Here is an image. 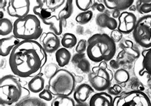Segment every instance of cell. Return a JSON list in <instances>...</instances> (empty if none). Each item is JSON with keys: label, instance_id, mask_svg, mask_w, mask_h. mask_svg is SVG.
Instances as JSON below:
<instances>
[{"label": "cell", "instance_id": "1", "mask_svg": "<svg viewBox=\"0 0 151 106\" xmlns=\"http://www.w3.org/2000/svg\"><path fill=\"white\" fill-rule=\"evenodd\" d=\"M46 62V53L36 40L21 41L15 47L9 57L12 72L21 78H33L40 74Z\"/></svg>", "mask_w": 151, "mask_h": 106}, {"label": "cell", "instance_id": "2", "mask_svg": "<svg viewBox=\"0 0 151 106\" xmlns=\"http://www.w3.org/2000/svg\"><path fill=\"white\" fill-rule=\"evenodd\" d=\"M27 83L21 77L6 75L0 79V104L1 106H20L30 98Z\"/></svg>", "mask_w": 151, "mask_h": 106}, {"label": "cell", "instance_id": "3", "mask_svg": "<svg viewBox=\"0 0 151 106\" xmlns=\"http://www.w3.org/2000/svg\"><path fill=\"white\" fill-rule=\"evenodd\" d=\"M87 55L95 63L110 61L116 53V45L109 35L96 33L87 40Z\"/></svg>", "mask_w": 151, "mask_h": 106}, {"label": "cell", "instance_id": "4", "mask_svg": "<svg viewBox=\"0 0 151 106\" xmlns=\"http://www.w3.org/2000/svg\"><path fill=\"white\" fill-rule=\"evenodd\" d=\"M38 5L33 7V11L42 21L56 17L66 20L73 12V1L70 0H45L37 1Z\"/></svg>", "mask_w": 151, "mask_h": 106}, {"label": "cell", "instance_id": "5", "mask_svg": "<svg viewBox=\"0 0 151 106\" xmlns=\"http://www.w3.org/2000/svg\"><path fill=\"white\" fill-rule=\"evenodd\" d=\"M42 33L40 21L35 15L29 14L14 23L13 33L19 40H36L41 37Z\"/></svg>", "mask_w": 151, "mask_h": 106}, {"label": "cell", "instance_id": "6", "mask_svg": "<svg viewBox=\"0 0 151 106\" xmlns=\"http://www.w3.org/2000/svg\"><path fill=\"white\" fill-rule=\"evenodd\" d=\"M75 76L68 70L59 69L48 81V89L54 96L69 97L75 91Z\"/></svg>", "mask_w": 151, "mask_h": 106}, {"label": "cell", "instance_id": "7", "mask_svg": "<svg viewBox=\"0 0 151 106\" xmlns=\"http://www.w3.org/2000/svg\"><path fill=\"white\" fill-rule=\"evenodd\" d=\"M114 78L112 72L107 67L105 61L94 66L92 72L88 74V80L93 88L99 92H105L110 87Z\"/></svg>", "mask_w": 151, "mask_h": 106}, {"label": "cell", "instance_id": "8", "mask_svg": "<svg viewBox=\"0 0 151 106\" xmlns=\"http://www.w3.org/2000/svg\"><path fill=\"white\" fill-rule=\"evenodd\" d=\"M133 37L142 48H151V15H144L138 19L133 31Z\"/></svg>", "mask_w": 151, "mask_h": 106}, {"label": "cell", "instance_id": "9", "mask_svg": "<svg viewBox=\"0 0 151 106\" xmlns=\"http://www.w3.org/2000/svg\"><path fill=\"white\" fill-rule=\"evenodd\" d=\"M113 106H151V102L146 93L133 90L115 97Z\"/></svg>", "mask_w": 151, "mask_h": 106}, {"label": "cell", "instance_id": "10", "mask_svg": "<svg viewBox=\"0 0 151 106\" xmlns=\"http://www.w3.org/2000/svg\"><path fill=\"white\" fill-rule=\"evenodd\" d=\"M30 10L29 0H10L6 8V12L11 17L22 19L28 15Z\"/></svg>", "mask_w": 151, "mask_h": 106}, {"label": "cell", "instance_id": "11", "mask_svg": "<svg viewBox=\"0 0 151 106\" xmlns=\"http://www.w3.org/2000/svg\"><path fill=\"white\" fill-rule=\"evenodd\" d=\"M135 73L141 77L151 76V48L142 52L135 63Z\"/></svg>", "mask_w": 151, "mask_h": 106}, {"label": "cell", "instance_id": "12", "mask_svg": "<svg viewBox=\"0 0 151 106\" xmlns=\"http://www.w3.org/2000/svg\"><path fill=\"white\" fill-rule=\"evenodd\" d=\"M117 30L122 34H129L134 30L137 22V18L133 13L123 12L119 17Z\"/></svg>", "mask_w": 151, "mask_h": 106}, {"label": "cell", "instance_id": "13", "mask_svg": "<svg viewBox=\"0 0 151 106\" xmlns=\"http://www.w3.org/2000/svg\"><path fill=\"white\" fill-rule=\"evenodd\" d=\"M40 44L45 53H53L59 49L61 41L58 35L53 32H48L42 34L40 37Z\"/></svg>", "mask_w": 151, "mask_h": 106}, {"label": "cell", "instance_id": "14", "mask_svg": "<svg viewBox=\"0 0 151 106\" xmlns=\"http://www.w3.org/2000/svg\"><path fill=\"white\" fill-rule=\"evenodd\" d=\"M94 89L90 84L84 83L78 86L73 92V99L77 104L86 103Z\"/></svg>", "mask_w": 151, "mask_h": 106}, {"label": "cell", "instance_id": "15", "mask_svg": "<svg viewBox=\"0 0 151 106\" xmlns=\"http://www.w3.org/2000/svg\"><path fill=\"white\" fill-rule=\"evenodd\" d=\"M20 42V40L15 35L1 38L0 40V55L1 56L5 57L11 54L12 50L15 46H17Z\"/></svg>", "mask_w": 151, "mask_h": 106}, {"label": "cell", "instance_id": "16", "mask_svg": "<svg viewBox=\"0 0 151 106\" xmlns=\"http://www.w3.org/2000/svg\"><path fill=\"white\" fill-rule=\"evenodd\" d=\"M89 106H113V98L105 92H98L91 96Z\"/></svg>", "mask_w": 151, "mask_h": 106}, {"label": "cell", "instance_id": "17", "mask_svg": "<svg viewBox=\"0 0 151 106\" xmlns=\"http://www.w3.org/2000/svg\"><path fill=\"white\" fill-rule=\"evenodd\" d=\"M134 0H105L103 4L107 9L112 10H125L133 5Z\"/></svg>", "mask_w": 151, "mask_h": 106}, {"label": "cell", "instance_id": "18", "mask_svg": "<svg viewBox=\"0 0 151 106\" xmlns=\"http://www.w3.org/2000/svg\"><path fill=\"white\" fill-rule=\"evenodd\" d=\"M96 22L98 26L103 28H108L110 30H115L118 27V22L116 19H114L112 17L105 13H101L98 14L96 19Z\"/></svg>", "mask_w": 151, "mask_h": 106}, {"label": "cell", "instance_id": "19", "mask_svg": "<svg viewBox=\"0 0 151 106\" xmlns=\"http://www.w3.org/2000/svg\"><path fill=\"white\" fill-rule=\"evenodd\" d=\"M42 21L45 25L50 26V29L58 36L62 34L63 27H66L67 23L66 20L59 19L56 17H51Z\"/></svg>", "mask_w": 151, "mask_h": 106}, {"label": "cell", "instance_id": "20", "mask_svg": "<svg viewBox=\"0 0 151 106\" xmlns=\"http://www.w3.org/2000/svg\"><path fill=\"white\" fill-rule=\"evenodd\" d=\"M45 79L40 74L33 77L28 83L27 88L31 92L33 93H40L44 89L45 87Z\"/></svg>", "mask_w": 151, "mask_h": 106}, {"label": "cell", "instance_id": "21", "mask_svg": "<svg viewBox=\"0 0 151 106\" xmlns=\"http://www.w3.org/2000/svg\"><path fill=\"white\" fill-rule=\"evenodd\" d=\"M55 57L59 67H64L66 65H68L70 63L71 58V54L67 49L62 48L55 52Z\"/></svg>", "mask_w": 151, "mask_h": 106}, {"label": "cell", "instance_id": "22", "mask_svg": "<svg viewBox=\"0 0 151 106\" xmlns=\"http://www.w3.org/2000/svg\"><path fill=\"white\" fill-rule=\"evenodd\" d=\"M114 79L118 84L120 86L125 84L130 79L129 72L126 70L119 69L114 73Z\"/></svg>", "mask_w": 151, "mask_h": 106}, {"label": "cell", "instance_id": "23", "mask_svg": "<svg viewBox=\"0 0 151 106\" xmlns=\"http://www.w3.org/2000/svg\"><path fill=\"white\" fill-rule=\"evenodd\" d=\"M50 106H76L74 99L70 97L58 96L52 100Z\"/></svg>", "mask_w": 151, "mask_h": 106}, {"label": "cell", "instance_id": "24", "mask_svg": "<svg viewBox=\"0 0 151 106\" xmlns=\"http://www.w3.org/2000/svg\"><path fill=\"white\" fill-rule=\"evenodd\" d=\"M61 43L64 48L71 49L77 45V38L73 33H66L63 36Z\"/></svg>", "mask_w": 151, "mask_h": 106}, {"label": "cell", "instance_id": "25", "mask_svg": "<svg viewBox=\"0 0 151 106\" xmlns=\"http://www.w3.org/2000/svg\"><path fill=\"white\" fill-rule=\"evenodd\" d=\"M122 51L124 53H127L131 57L137 58L140 56V52L136 49H133V43L129 40H126L121 45Z\"/></svg>", "mask_w": 151, "mask_h": 106}, {"label": "cell", "instance_id": "26", "mask_svg": "<svg viewBox=\"0 0 151 106\" xmlns=\"http://www.w3.org/2000/svg\"><path fill=\"white\" fill-rule=\"evenodd\" d=\"M14 30V25L10 19L3 18L0 19V35L6 36L10 34Z\"/></svg>", "mask_w": 151, "mask_h": 106}, {"label": "cell", "instance_id": "27", "mask_svg": "<svg viewBox=\"0 0 151 106\" xmlns=\"http://www.w3.org/2000/svg\"><path fill=\"white\" fill-rule=\"evenodd\" d=\"M136 9L141 14L151 12V0H138L137 1Z\"/></svg>", "mask_w": 151, "mask_h": 106}, {"label": "cell", "instance_id": "28", "mask_svg": "<svg viewBox=\"0 0 151 106\" xmlns=\"http://www.w3.org/2000/svg\"><path fill=\"white\" fill-rule=\"evenodd\" d=\"M93 17V13L91 10H88L86 12H82L78 14L75 21L81 25H85L89 22Z\"/></svg>", "mask_w": 151, "mask_h": 106}, {"label": "cell", "instance_id": "29", "mask_svg": "<svg viewBox=\"0 0 151 106\" xmlns=\"http://www.w3.org/2000/svg\"><path fill=\"white\" fill-rule=\"evenodd\" d=\"M59 70L58 65L53 63L45 65L42 69L43 75L48 79L52 77Z\"/></svg>", "mask_w": 151, "mask_h": 106}, {"label": "cell", "instance_id": "30", "mask_svg": "<svg viewBox=\"0 0 151 106\" xmlns=\"http://www.w3.org/2000/svg\"><path fill=\"white\" fill-rule=\"evenodd\" d=\"M20 106H48V105L40 98L30 97Z\"/></svg>", "mask_w": 151, "mask_h": 106}, {"label": "cell", "instance_id": "31", "mask_svg": "<svg viewBox=\"0 0 151 106\" xmlns=\"http://www.w3.org/2000/svg\"><path fill=\"white\" fill-rule=\"evenodd\" d=\"M92 0H77L75 1L76 5L79 10L82 12L89 10V9L93 6Z\"/></svg>", "mask_w": 151, "mask_h": 106}, {"label": "cell", "instance_id": "32", "mask_svg": "<svg viewBox=\"0 0 151 106\" xmlns=\"http://www.w3.org/2000/svg\"><path fill=\"white\" fill-rule=\"evenodd\" d=\"M78 68L80 69L82 72L84 73H89L91 70V64L88 60L86 58L83 59L77 64Z\"/></svg>", "mask_w": 151, "mask_h": 106}, {"label": "cell", "instance_id": "33", "mask_svg": "<svg viewBox=\"0 0 151 106\" xmlns=\"http://www.w3.org/2000/svg\"><path fill=\"white\" fill-rule=\"evenodd\" d=\"M109 94L110 95H114L115 97L120 95V94L122 92V88L121 86H120L118 84H115L112 86H110V87L108 89Z\"/></svg>", "mask_w": 151, "mask_h": 106}, {"label": "cell", "instance_id": "34", "mask_svg": "<svg viewBox=\"0 0 151 106\" xmlns=\"http://www.w3.org/2000/svg\"><path fill=\"white\" fill-rule=\"evenodd\" d=\"M39 98L43 100L49 102L53 100V95L49 89H44L39 93Z\"/></svg>", "mask_w": 151, "mask_h": 106}, {"label": "cell", "instance_id": "35", "mask_svg": "<svg viewBox=\"0 0 151 106\" xmlns=\"http://www.w3.org/2000/svg\"><path fill=\"white\" fill-rule=\"evenodd\" d=\"M87 42L84 39H81L78 43L76 46L75 50L77 53H84L87 50Z\"/></svg>", "mask_w": 151, "mask_h": 106}, {"label": "cell", "instance_id": "36", "mask_svg": "<svg viewBox=\"0 0 151 106\" xmlns=\"http://www.w3.org/2000/svg\"><path fill=\"white\" fill-rule=\"evenodd\" d=\"M110 37L115 43H117L122 40V33L120 32L118 30H115L112 31V32L110 33Z\"/></svg>", "mask_w": 151, "mask_h": 106}, {"label": "cell", "instance_id": "37", "mask_svg": "<svg viewBox=\"0 0 151 106\" xmlns=\"http://www.w3.org/2000/svg\"><path fill=\"white\" fill-rule=\"evenodd\" d=\"M92 8L94 10H97L98 12H100L103 13L104 12V11L105 10V6L103 3H98L96 2H95L94 4H93V6Z\"/></svg>", "mask_w": 151, "mask_h": 106}, {"label": "cell", "instance_id": "38", "mask_svg": "<svg viewBox=\"0 0 151 106\" xmlns=\"http://www.w3.org/2000/svg\"><path fill=\"white\" fill-rule=\"evenodd\" d=\"M86 58V54L84 53H77L72 58V62L73 63L78 64L83 59Z\"/></svg>", "mask_w": 151, "mask_h": 106}, {"label": "cell", "instance_id": "39", "mask_svg": "<svg viewBox=\"0 0 151 106\" xmlns=\"http://www.w3.org/2000/svg\"><path fill=\"white\" fill-rule=\"evenodd\" d=\"M110 66L113 69H115L116 70H118L119 68V64L118 63V62L115 60H112L110 61Z\"/></svg>", "mask_w": 151, "mask_h": 106}, {"label": "cell", "instance_id": "40", "mask_svg": "<svg viewBox=\"0 0 151 106\" xmlns=\"http://www.w3.org/2000/svg\"><path fill=\"white\" fill-rule=\"evenodd\" d=\"M121 13V11L119 10H114L113 12H112V17L115 19H119V17H120Z\"/></svg>", "mask_w": 151, "mask_h": 106}, {"label": "cell", "instance_id": "41", "mask_svg": "<svg viewBox=\"0 0 151 106\" xmlns=\"http://www.w3.org/2000/svg\"><path fill=\"white\" fill-rule=\"evenodd\" d=\"M7 2L8 1H6V0H1V1H0V9H4L6 5L8 6Z\"/></svg>", "mask_w": 151, "mask_h": 106}, {"label": "cell", "instance_id": "42", "mask_svg": "<svg viewBox=\"0 0 151 106\" xmlns=\"http://www.w3.org/2000/svg\"><path fill=\"white\" fill-rule=\"evenodd\" d=\"M145 80H146V83L148 84V86L151 89V76H147L145 77Z\"/></svg>", "mask_w": 151, "mask_h": 106}, {"label": "cell", "instance_id": "43", "mask_svg": "<svg viewBox=\"0 0 151 106\" xmlns=\"http://www.w3.org/2000/svg\"><path fill=\"white\" fill-rule=\"evenodd\" d=\"M75 81L76 82H82L84 79V77L82 76H75Z\"/></svg>", "mask_w": 151, "mask_h": 106}, {"label": "cell", "instance_id": "44", "mask_svg": "<svg viewBox=\"0 0 151 106\" xmlns=\"http://www.w3.org/2000/svg\"><path fill=\"white\" fill-rule=\"evenodd\" d=\"M76 106H89V105L86 102V103H83V104H77L76 105Z\"/></svg>", "mask_w": 151, "mask_h": 106}, {"label": "cell", "instance_id": "45", "mask_svg": "<svg viewBox=\"0 0 151 106\" xmlns=\"http://www.w3.org/2000/svg\"><path fill=\"white\" fill-rule=\"evenodd\" d=\"M0 13H1V19H3V12L1 11V12H0Z\"/></svg>", "mask_w": 151, "mask_h": 106}]
</instances>
